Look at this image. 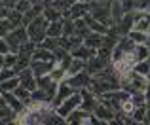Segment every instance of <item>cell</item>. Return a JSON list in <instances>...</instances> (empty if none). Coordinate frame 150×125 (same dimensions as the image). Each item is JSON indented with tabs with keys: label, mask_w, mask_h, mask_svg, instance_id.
Returning a JSON list of instances; mask_svg holds the SVG:
<instances>
[{
	"label": "cell",
	"mask_w": 150,
	"mask_h": 125,
	"mask_svg": "<svg viewBox=\"0 0 150 125\" xmlns=\"http://www.w3.org/2000/svg\"><path fill=\"white\" fill-rule=\"evenodd\" d=\"M48 25L50 21L44 17V15H38L36 19H34L33 23H29L27 25V32H29V38L33 42H36V44H40L42 40H44L46 36H48Z\"/></svg>",
	"instance_id": "obj_1"
},
{
	"label": "cell",
	"mask_w": 150,
	"mask_h": 125,
	"mask_svg": "<svg viewBox=\"0 0 150 125\" xmlns=\"http://www.w3.org/2000/svg\"><path fill=\"white\" fill-rule=\"evenodd\" d=\"M89 13L97 21L105 23V25H108V27L114 25L112 15H110V0H106V2H95V0H91L89 2Z\"/></svg>",
	"instance_id": "obj_2"
},
{
	"label": "cell",
	"mask_w": 150,
	"mask_h": 125,
	"mask_svg": "<svg viewBox=\"0 0 150 125\" xmlns=\"http://www.w3.org/2000/svg\"><path fill=\"white\" fill-rule=\"evenodd\" d=\"M4 38H6L8 44H10V51L11 53H19L21 44H25L27 40H30L29 32H27V27H17V29H13L10 34H6Z\"/></svg>",
	"instance_id": "obj_3"
},
{
	"label": "cell",
	"mask_w": 150,
	"mask_h": 125,
	"mask_svg": "<svg viewBox=\"0 0 150 125\" xmlns=\"http://www.w3.org/2000/svg\"><path fill=\"white\" fill-rule=\"evenodd\" d=\"M80 103H82V93H80V91H74L72 95H70L69 99L63 100V103L59 104L55 110H57V114H59V116H63V118L67 119V116H69L72 110H76V108L80 106Z\"/></svg>",
	"instance_id": "obj_4"
},
{
	"label": "cell",
	"mask_w": 150,
	"mask_h": 125,
	"mask_svg": "<svg viewBox=\"0 0 150 125\" xmlns=\"http://www.w3.org/2000/svg\"><path fill=\"white\" fill-rule=\"evenodd\" d=\"M67 80H69V84L72 85L76 91H82V89H86V87H89V85H91L93 76L88 72V70H82V72H78V74L67 76Z\"/></svg>",
	"instance_id": "obj_5"
},
{
	"label": "cell",
	"mask_w": 150,
	"mask_h": 125,
	"mask_svg": "<svg viewBox=\"0 0 150 125\" xmlns=\"http://www.w3.org/2000/svg\"><path fill=\"white\" fill-rule=\"evenodd\" d=\"M74 91H76V89H74L72 85L69 84V80H67V78H65L63 81H59V85H57V93H55V99L51 100V106L57 108L59 104H61L65 99H69V97L72 95Z\"/></svg>",
	"instance_id": "obj_6"
},
{
	"label": "cell",
	"mask_w": 150,
	"mask_h": 125,
	"mask_svg": "<svg viewBox=\"0 0 150 125\" xmlns=\"http://www.w3.org/2000/svg\"><path fill=\"white\" fill-rule=\"evenodd\" d=\"M55 65H57L55 61H36V59L30 61V68H33L34 76H44V74H50L51 70H53Z\"/></svg>",
	"instance_id": "obj_7"
},
{
	"label": "cell",
	"mask_w": 150,
	"mask_h": 125,
	"mask_svg": "<svg viewBox=\"0 0 150 125\" xmlns=\"http://www.w3.org/2000/svg\"><path fill=\"white\" fill-rule=\"evenodd\" d=\"M108 65V61H105V59H101L99 55H93L91 59H88L86 61V68L84 70H88L89 74H91V76H95V74H99L103 68H105V66Z\"/></svg>",
	"instance_id": "obj_8"
},
{
	"label": "cell",
	"mask_w": 150,
	"mask_h": 125,
	"mask_svg": "<svg viewBox=\"0 0 150 125\" xmlns=\"http://www.w3.org/2000/svg\"><path fill=\"white\" fill-rule=\"evenodd\" d=\"M93 114H95L97 118H101L103 123H112V119L116 118V112H114L112 108H108L106 104H103V103L97 104V108L93 110Z\"/></svg>",
	"instance_id": "obj_9"
},
{
	"label": "cell",
	"mask_w": 150,
	"mask_h": 125,
	"mask_svg": "<svg viewBox=\"0 0 150 125\" xmlns=\"http://www.w3.org/2000/svg\"><path fill=\"white\" fill-rule=\"evenodd\" d=\"M2 97H4V99H6L8 106H11V108H13L15 112H17V114H19V112H23V110H25V108H27V104L23 103V100L19 99V97L15 95L13 91H4V93H2Z\"/></svg>",
	"instance_id": "obj_10"
},
{
	"label": "cell",
	"mask_w": 150,
	"mask_h": 125,
	"mask_svg": "<svg viewBox=\"0 0 150 125\" xmlns=\"http://www.w3.org/2000/svg\"><path fill=\"white\" fill-rule=\"evenodd\" d=\"M86 13H89V2H74L69 8V17L70 19H80Z\"/></svg>",
	"instance_id": "obj_11"
},
{
	"label": "cell",
	"mask_w": 150,
	"mask_h": 125,
	"mask_svg": "<svg viewBox=\"0 0 150 125\" xmlns=\"http://www.w3.org/2000/svg\"><path fill=\"white\" fill-rule=\"evenodd\" d=\"M89 116L91 114H89L88 110H84V108L78 106L76 110H72L69 116H67V123H88Z\"/></svg>",
	"instance_id": "obj_12"
},
{
	"label": "cell",
	"mask_w": 150,
	"mask_h": 125,
	"mask_svg": "<svg viewBox=\"0 0 150 125\" xmlns=\"http://www.w3.org/2000/svg\"><path fill=\"white\" fill-rule=\"evenodd\" d=\"M70 53H72V57H78V59H82V61H88V59H91L93 55H97V49L82 44V46H78L76 49H72Z\"/></svg>",
	"instance_id": "obj_13"
},
{
	"label": "cell",
	"mask_w": 150,
	"mask_h": 125,
	"mask_svg": "<svg viewBox=\"0 0 150 125\" xmlns=\"http://www.w3.org/2000/svg\"><path fill=\"white\" fill-rule=\"evenodd\" d=\"M110 15H112L114 25L125 15V8H124V2H122V0H110Z\"/></svg>",
	"instance_id": "obj_14"
},
{
	"label": "cell",
	"mask_w": 150,
	"mask_h": 125,
	"mask_svg": "<svg viewBox=\"0 0 150 125\" xmlns=\"http://www.w3.org/2000/svg\"><path fill=\"white\" fill-rule=\"evenodd\" d=\"M103 38H105V34H101V32H89L88 36L84 38V44L86 46H89V48H93V49H99L101 46H103Z\"/></svg>",
	"instance_id": "obj_15"
},
{
	"label": "cell",
	"mask_w": 150,
	"mask_h": 125,
	"mask_svg": "<svg viewBox=\"0 0 150 125\" xmlns=\"http://www.w3.org/2000/svg\"><path fill=\"white\" fill-rule=\"evenodd\" d=\"M42 15H44L46 19L51 23V21H59V19H63V11H59L57 8H53L51 4H44V11H42Z\"/></svg>",
	"instance_id": "obj_16"
},
{
	"label": "cell",
	"mask_w": 150,
	"mask_h": 125,
	"mask_svg": "<svg viewBox=\"0 0 150 125\" xmlns=\"http://www.w3.org/2000/svg\"><path fill=\"white\" fill-rule=\"evenodd\" d=\"M33 59H36V61H55V55H53L51 49L36 46V49H34V53H33Z\"/></svg>",
	"instance_id": "obj_17"
},
{
	"label": "cell",
	"mask_w": 150,
	"mask_h": 125,
	"mask_svg": "<svg viewBox=\"0 0 150 125\" xmlns=\"http://www.w3.org/2000/svg\"><path fill=\"white\" fill-rule=\"evenodd\" d=\"M74 25H76V30H74V34H76V36H80V38H86L89 32H91V29L88 27V23H86L84 17L74 19Z\"/></svg>",
	"instance_id": "obj_18"
},
{
	"label": "cell",
	"mask_w": 150,
	"mask_h": 125,
	"mask_svg": "<svg viewBox=\"0 0 150 125\" xmlns=\"http://www.w3.org/2000/svg\"><path fill=\"white\" fill-rule=\"evenodd\" d=\"M48 36L51 38H59L63 36V19H59V21H51L48 25Z\"/></svg>",
	"instance_id": "obj_19"
},
{
	"label": "cell",
	"mask_w": 150,
	"mask_h": 125,
	"mask_svg": "<svg viewBox=\"0 0 150 125\" xmlns=\"http://www.w3.org/2000/svg\"><path fill=\"white\" fill-rule=\"evenodd\" d=\"M21 84V78L19 76H13V78H10V80H4V81H0V91H15V87Z\"/></svg>",
	"instance_id": "obj_20"
},
{
	"label": "cell",
	"mask_w": 150,
	"mask_h": 125,
	"mask_svg": "<svg viewBox=\"0 0 150 125\" xmlns=\"http://www.w3.org/2000/svg\"><path fill=\"white\" fill-rule=\"evenodd\" d=\"M133 55H135L137 62H139V61H146L148 57H150V48H148L146 44H137V48H135V51H133Z\"/></svg>",
	"instance_id": "obj_21"
},
{
	"label": "cell",
	"mask_w": 150,
	"mask_h": 125,
	"mask_svg": "<svg viewBox=\"0 0 150 125\" xmlns=\"http://www.w3.org/2000/svg\"><path fill=\"white\" fill-rule=\"evenodd\" d=\"M36 42H33V40H27L25 44H21V48H19V55L21 57H30L33 59V53H34V49H36Z\"/></svg>",
	"instance_id": "obj_22"
},
{
	"label": "cell",
	"mask_w": 150,
	"mask_h": 125,
	"mask_svg": "<svg viewBox=\"0 0 150 125\" xmlns=\"http://www.w3.org/2000/svg\"><path fill=\"white\" fill-rule=\"evenodd\" d=\"M84 68H86V61L78 59V57H72V62H70V66H69V70H67V74H69V76H72V74L82 72Z\"/></svg>",
	"instance_id": "obj_23"
},
{
	"label": "cell",
	"mask_w": 150,
	"mask_h": 125,
	"mask_svg": "<svg viewBox=\"0 0 150 125\" xmlns=\"http://www.w3.org/2000/svg\"><path fill=\"white\" fill-rule=\"evenodd\" d=\"M74 30H76L74 19H70V17H63V36H72Z\"/></svg>",
	"instance_id": "obj_24"
},
{
	"label": "cell",
	"mask_w": 150,
	"mask_h": 125,
	"mask_svg": "<svg viewBox=\"0 0 150 125\" xmlns=\"http://www.w3.org/2000/svg\"><path fill=\"white\" fill-rule=\"evenodd\" d=\"M127 36L131 38L135 44H146V40H148V34H146V32H141V30H135V29L129 30Z\"/></svg>",
	"instance_id": "obj_25"
},
{
	"label": "cell",
	"mask_w": 150,
	"mask_h": 125,
	"mask_svg": "<svg viewBox=\"0 0 150 125\" xmlns=\"http://www.w3.org/2000/svg\"><path fill=\"white\" fill-rule=\"evenodd\" d=\"M8 19L11 21V25L17 29V27H23V13L21 11H17L13 8V10H10V13H8Z\"/></svg>",
	"instance_id": "obj_26"
},
{
	"label": "cell",
	"mask_w": 150,
	"mask_h": 125,
	"mask_svg": "<svg viewBox=\"0 0 150 125\" xmlns=\"http://www.w3.org/2000/svg\"><path fill=\"white\" fill-rule=\"evenodd\" d=\"M50 76H51V80H55V81H63L67 76H69V74H67V70H65V68H61L59 65H55V66H53V70L50 72Z\"/></svg>",
	"instance_id": "obj_27"
},
{
	"label": "cell",
	"mask_w": 150,
	"mask_h": 125,
	"mask_svg": "<svg viewBox=\"0 0 150 125\" xmlns=\"http://www.w3.org/2000/svg\"><path fill=\"white\" fill-rule=\"evenodd\" d=\"M17 55H19V53H17ZM30 61H33L30 57H21V55H19V59H17V62H15V66H13V70L19 74L21 70L29 68V66H30Z\"/></svg>",
	"instance_id": "obj_28"
},
{
	"label": "cell",
	"mask_w": 150,
	"mask_h": 125,
	"mask_svg": "<svg viewBox=\"0 0 150 125\" xmlns=\"http://www.w3.org/2000/svg\"><path fill=\"white\" fill-rule=\"evenodd\" d=\"M133 70H137L141 76H148V72H150V62H148V59H146V61H139V62H135Z\"/></svg>",
	"instance_id": "obj_29"
},
{
	"label": "cell",
	"mask_w": 150,
	"mask_h": 125,
	"mask_svg": "<svg viewBox=\"0 0 150 125\" xmlns=\"http://www.w3.org/2000/svg\"><path fill=\"white\" fill-rule=\"evenodd\" d=\"M13 29H15V27L11 25V21H10L8 17H6V19H0V36H6V34H10Z\"/></svg>",
	"instance_id": "obj_30"
},
{
	"label": "cell",
	"mask_w": 150,
	"mask_h": 125,
	"mask_svg": "<svg viewBox=\"0 0 150 125\" xmlns=\"http://www.w3.org/2000/svg\"><path fill=\"white\" fill-rule=\"evenodd\" d=\"M131 116H133V119H135V123H143L144 116H146V104H144V106H137Z\"/></svg>",
	"instance_id": "obj_31"
},
{
	"label": "cell",
	"mask_w": 150,
	"mask_h": 125,
	"mask_svg": "<svg viewBox=\"0 0 150 125\" xmlns=\"http://www.w3.org/2000/svg\"><path fill=\"white\" fill-rule=\"evenodd\" d=\"M13 76H17V72H15L13 68H10V66H4V68L0 70V81L10 80V78H13Z\"/></svg>",
	"instance_id": "obj_32"
},
{
	"label": "cell",
	"mask_w": 150,
	"mask_h": 125,
	"mask_svg": "<svg viewBox=\"0 0 150 125\" xmlns=\"http://www.w3.org/2000/svg\"><path fill=\"white\" fill-rule=\"evenodd\" d=\"M4 57H6V66H10V68H13L15 62H17V59H19L17 53H11V51H10V53H6Z\"/></svg>",
	"instance_id": "obj_33"
},
{
	"label": "cell",
	"mask_w": 150,
	"mask_h": 125,
	"mask_svg": "<svg viewBox=\"0 0 150 125\" xmlns=\"http://www.w3.org/2000/svg\"><path fill=\"white\" fill-rule=\"evenodd\" d=\"M30 8H33V4H30L29 0H19V2H17V6H15V10H17V11H21V13H25V11H29Z\"/></svg>",
	"instance_id": "obj_34"
},
{
	"label": "cell",
	"mask_w": 150,
	"mask_h": 125,
	"mask_svg": "<svg viewBox=\"0 0 150 125\" xmlns=\"http://www.w3.org/2000/svg\"><path fill=\"white\" fill-rule=\"evenodd\" d=\"M6 53H10V44L4 36H0V55H6Z\"/></svg>",
	"instance_id": "obj_35"
},
{
	"label": "cell",
	"mask_w": 150,
	"mask_h": 125,
	"mask_svg": "<svg viewBox=\"0 0 150 125\" xmlns=\"http://www.w3.org/2000/svg\"><path fill=\"white\" fill-rule=\"evenodd\" d=\"M2 2H4V6H6V8L13 10V8L17 6V2H19V0H2Z\"/></svg>",
	"instance_id": "obj_36"
},
{
	"label": "cell",
	"mask_w": 150,
	"mask_h": 125,
	"mask_svg": "<svg viewBox=\"0 0 150 125\" xmlns=\"http://www.w3.org/2000/svg\"><path fill=\"white\" fill-rule=\"evenodd\" d=\"M4 66H6V57H4V55H0V70H2Z\"/></svg>",
	"instance_id": "obj_37"
},
{
	"label": "cell",
	"mask_w": 150,
	"mask_h": 125,
	"mask_svg": "<svg viewBox=\"0 0 150 125\" xmlns=\"http://www.w3.org/2000/svg\"><path fill=\"white\" fill-rule=\"evenodd\" d=\"M29 2H30V4H33V6H36V4H40V2H42V0H29Z\"/></svg>",
	"instance_id": "obj_38"
},
{
	"label": "cell",
	"mask_w": 150,
	"mask_h": 125,
	"mask_svg": "<svg viewBox=\"0 0 150 125\" xmlns=\"http://www.w3.org/2000/svg\"><path fill=\"white\" fill-rule=\"evenodd\" d=\"M146 46L150 48V34H148V40H146Z\"/></svg>",
	"instance_id": "obj_39"
},
{
	"label": "cell",
	"mask_w": 150,
	"mask_h": 125,
	"mask_svg": "<svg viewBox=\"0 0 150 125\" xmlns=\"http://www.w3.org/2000/svg\"><path fill=\"white\" fill-rule=\"evenodd\" d=\"M146 108H148V110H150V100H146Z\"/></svg>",
	"instance_id": "obj_40"
},
{
	"label": "cell",
	"mask_w": 150,
	"mask_h": 125,
	"mask_svg": "<svg viewBox=\"0 0 150 125\" xmlns=\"http://www.w3.org/2000/svg\"><path fill=\"white\" fill-rule=\"evenodd\" d=\"M78 2H91V0H78Z\"/></svg>",
	"instance_id": "obj_41"
},
{
	"label": "cell",
	"mask_w": 150,
	"mask_h": 125,
	"mask_svg": "<svg viewBox=\"0 0 150 125\" xmlns=\"http://www.w3.org/2000/svg\"><path fill=\"white\" fill-rule=\"evenodd\" d=\"M95 2H106V0H95Z\"/></svg>",
	"instance_id": "obj_42"
},
{
	"label": "cell",
	"mask_w": 150,
	"mask_h": 125,
	"mask_svg": "<svg viewBox=\"0 0 150 125\" xmlns=\"http://www.w3.org/2000/svg\"><path fill=\"white\" fill-rule=\"evenodd\" d=\"M2 6H4V2H2V0H0V8H2Z\"/></svg>",
	"instance_id": "obj_43"
},
{
	"label": "cell",
	"mask_w": 150,
	"mask_h": 125,
	"mask_svg": "<svg viewBox=\"0 0 150 125\" xmlns=\"http://www.w3.org/2000/svg\"><path fill=\"white\" fill-rule=\"evenodd\" d=\"M146 78H148V81H150V72H148V76H146Z\"/></svg>",
	"instance_id": "obj_44"
},
{
	"label": "cell",
	"mask_w": 150,
	"mask_h": 125,
	"mask_svg": "<svg viewBox=\"0 0 150 125\" xmlns=\"http://www.w3.org/2000/svg\"><path fill=\"white\" fill-rule=\"evenodd\" d=\"M122 2H124V0H122Z\"/></svg>",
	"instance_id": "obj_45"
}]
</instances>
